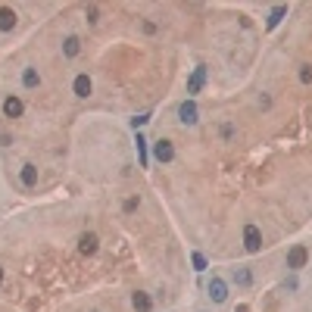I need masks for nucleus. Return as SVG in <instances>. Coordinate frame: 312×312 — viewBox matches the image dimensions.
I'll list each match as a JSON object with an SVG mask.
<instances>
[{
    "label": "nucleus",
    "mask_w": 312,
    "mask_h": 312,
    "mask_svg": "<svg viewBox=\"0 0 312 312\" xmlns=\"http://www.w3.org/2000/svg\"><path fill=\"white\" fill-rule=\"evenodd\" d=\"M178 122L181 125H193V122H197V103H193V100H184L178 106Z\"/></svg>",
    "instance_id": "f257e3e1"
},
{
    "label": "nucleus",
    "mask_w": 312,
    "mask_h": 312,
    "mask_svg": "<svg viewBox=\"0 0 312 312\" xmlns=\"http://www.w3.org/2000/svg\"><path fill=\"white\" fill-rule=\"evenodd\" d=\"M244 247H247L250 253H256V250L262 247V234H259L256 225H247V228H244Z\"/></svg>",
    "instance_id": "f03ea898"
},
{
    "label": "nucleus",
    "mask_w": 312,
    "mask_h": 312,
    "mask_svg": "<svg viewBox=\"0 0 312 312\" xmlns=\"http://www.w3.org/2000/svg\"><path fill=\"white\" fill-rule=\"evenodd\" d=\"M306 259H309L306 247H290V253H287V268H303Z\"/></svg>",
    "instance_id": "7ed1b4c3"
},
{
    "label": "nucleus",
    "mask_w": 312,
    "mask_h": 312,
    "mask_svg": "<svg viewBox=\"0 0 312 312\" xmlns=\"http://www.w3.org/2000/svg\"><path fill=\"white\" fill-rule=\"evenodd\" d=\"M153 153H156V160H160V163H172V156H175V147H172V141H156Z\"/></svg>",
    "instance_id": "20e7f679"
},
{
    "label": "nucleus",
    "mask_w": 312,
    "mask_h": 312,
    "mask_svg": "<svg viewBox=\"0 0 312 312\" xmlns=\"http://www.w3.org/2000/svg\"><path fill=\"white\" fill-rule=\"evenodd\" d=\"M203 82H206V69L200 66V69H193V75H190V82H187V94H200Z\"/></svg>",
    "instance_id": "39448f33"
},
{
    "label": "nucleus",
    "mask_w": 312,
    "mask_h": 312,
    "mask_svg": "<svg viewBox=\"0 0 312 312\" xmlns=\"http://www.w3.org/2000/svg\"><path fill=\"white\" fill-rule=\"evenodd\" d=\"M209 297H212L216 303H225L228 287H225V281H222V278H212V281H209Z\"/></svg>",
    "instance_id": "423d86ee"
},
{
    "label": "nucleus",
    "mask_w": 312,
    "mask_h": 312,
    "mask_svg": "<svg viewBox=\"0 0 312 312\" xmlns=\"http://www.w3.org/2000/svg\"><path fill=\"white\" fill-rule=\"evenodd\" d=\"M78 250L85 256H94L97 253V234H82V241H78Z\"/></svg>",
    "instance_id": "0eeeda50"
},
{
    "label": "nucleus",
    "mask_w": 312,
    "mask_h": 312,
    "mask_svg": "<svg viewBox=\"0 0 312 312\" xmlns=\"http://www.w3.org/2000/svg\"><path fill=\"white\" fill-rule=\"evenodd\" d=\"M4 112L10 115V119H19V115H22V100L19 97H7L4 100Z\"/></svg>",
    "instance_id": "6e6552de"
},
{
    "label": "nucleus",
    "mask_w": 312,
    "mask_h": 312,
    "mask_svg": "<svg viewBox=\"0 0 312 312\" xmlns=\"http://www.w3.org/2000/svg\"><path fill=\"white\" fill-rule=\"evenodd\" d=\"M16 25V13L10 7H0V31H10Z\"/></svg>",
    "instance_id": "1a4fd4ad"
},
{
    "label": "nucleus",
    "mask_w": 312,
    "mask_h": 312,
    "mask_svg": "<svg viewBox=\"0 0 312 312\" xmlns=\"http://www.w3.org/2000/svg\"><path fill=\"white\" fill-rule=\"evenodd\" d=\"M72 91H75L78 97H88V94H91V78H88V75H78L75 85H72Z\"/></svg>",
    "instance_id": "9d476101"
},
{
    "label": "nucleus",
    "mask_w": 312,
    "mask_h": 312,
    "mask_svg": "<svg viewBox=\"0 0 312 312\" xmlns=\"http://www.w3.org/2000/svg\"><path fill=\"white\" fill-rule=\"evenodd\" d=\"M131 303H134V309H138V312H150V309H153V300H150L147 294H141V290L134 294V300H131Z\"/></svg>",
    "instance_id": "9b49d317"
},
{
    "label": "nucleus",
    "mask_w": 312,
    "mask_h": 312,
    "mask_svg": "<svg viewBox=\"0 0 312 312\" xmlns=\"http://www.w3.org/2000/svg\"><path fill=\"white\" fill-rule=\"evenodd\" d=\"M22 184L25 187H34L37 184V169L34 166H22Z\"/></svg>",
    "instance_id": "f8f14e48"
},
{
    "label": "nucleus",
    "mask_w": 312,
    "mask_h": 312,
    "mask_svg": "<svg viewBox=\"0 0 312 312\" xmlns=\"http://www.w3.org/2000/svg\"><path fill=\"white\" fill-rule=\"evenodd\" d=\"M22 85H25V88H37V85H41V75H37L34 69H25V72H22Z\"/></svg>",
    "instance_id": "ddd939ff"
},
{
    "label": "nucleus",
    "mask_w": 312,
    "mask_h": 312,
    "mask_svg": "<svg viewBox=\"0 0 312 312\" xmlns=\"http://www.w3.org/2000/svg\"><path fill=\"white\" fill-rule=\"evenodd\" d=\"M284 16H287V7H275V10L268 13V28H275V25H278Z\"/></svg>",
    "instance_id": "4468645a"
},
{
    "label": "nucleus",
    "mask_w": 312,
    "mask_h": 312,
    "mask_svg": "<svg viewBox=\"0 0 312 312\" xmlns=\"http://www.w3.org/2000/svg\"><path fill=\"white\" fill-rule=\"evenodd\" d=\"M78 47H82V44H78V37H66V41H63V53L66 56H75Z\"/></svg>",
    "instance_id": "2eb2a0df"
},
{
    "label": "nucleus",
    "mask_w": 312,
    "mask_h": 312,
    "mask_svg": "<svg viewBox=\"0 0 312 312\" xmlns=\"http://www.w3.org/2000/svg\"><path fill=\"white\" fill-rule=\"evenodd\" d=\"M234 281H238V284H244V287H247V284H250L253 278H250V271H247V268H234Z\"/></svg>",
    "instance_id": "dca6fc26"
},
{
    "label": "nucleus",
    "mask_w": 312,
    "mask_h": 312,
    "mask_svg": "<svg viewBox=\"0 0 312 312\" xmlns=\"http://www.w3.org/2000/svg\"><path fill=\"white\" fill-rule=\"evenodd\" d=\"M138 156H141V166H147V141L138 134Z\"/></svg>",
    "instance_id": "f3484780"
},
{
    "label": "nucleus",
    "mask_w": 312,
    "mask_h": 312,
    "mask_svg": "<svg viewBox=\"0 0 312 312\" xmlns=\"http://www.w3.org/2000/svg\"><path fill=\"white\" fill-rule=\"evenodd\" d=\"M190 262H193V268H197V271H203V268H206V256H203V253H193V256H190Z\"/></svg>",
    "instance_id": "a211bd4d"
},
{
    "label": "nucleus",
    "mask_w": 312,
    "mask_h": 312,
    "mask_svg": "<svg viewBox=\"0 0 312 312\" xmlns=\"http://www.w3.org/2000/svg\"><path fill=\"white\" fill-rule=\"evenodd\" d=\"M300 82H303V85H312V69H309V66L300 69Z\"/></svg>",
    "instance_id": "6ab92c4d"
},
{
    "label": "nucleus",
    "mask_w": 312,
    "mask_h": 312,
    "mask_svg": "<svg viewBox=\"0 0 312 312\" xmlns=\"http://www.w3.org/2000/svg\"><path fill=\"white\" fill-rule=\"evenodd\" d=\"M150 122V115H138V119H131V125H134V131L141 128V125H147Z\"/></svg>",
    "instance_id": "aec40b11"
},
{
    "label": "nucleus",
    "mask_w": 312,
    "mask_h": 312,
    "mask_svg": "<svg viewBox=\"0 0 312 312\" xmlns=\"http://www.w3.org/2000/svg\"><path fill=\"white\" fill-rule=\"evenodd\" d=\"M0 281H4V268H0Z\"/></svg>",
    "instance_id": "412c9836"
}]
</instances>
